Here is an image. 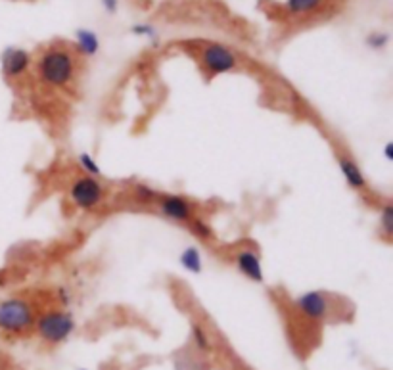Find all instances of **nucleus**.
<instances>
[{
	"label": "nucleus",
	"instance_id": "nucleus-1",
	"mask_svg": "<svg viewBox=\"0 0 393 370\" xmlns=\"http://www.w3.org/2000/svg\"><path fill=\"white\" fill-rule=\"evenodd\" d=\"M81 56L71 43H50L37 56H33V73L37 81L52 90H67L79 75Z\"/></svg>",
	"mask_w": 393,
	"mask_h": 370
},
{
	"label": "nucleus",
	"instance_id": "nucleus-2",
	"mask_svg": "<svg viewBox=\"0 0 393 370\" xmlns=\"http://www.w3.org/2000/svg\"><path fill=\"white\" fill-rule=\"evenodd\" d=\"M37 305L29 297L8 296L0 299V334L8 338L29 336L37 320Z\"/></svg>",
	"mask_w": 393,
	"mask_h": 370
},
{
	"label": "nucleus",
	"instance_id": "nucleus-3",
	"mask_svg": "<svg viewBox=\"0 0 393 370\" xmlns=\"http://www.w3.org/2000/svg\"><path fill=\"white\" fill-rule=\"evenodd\" d=\"M75 330H77L75 315L62 307H46L45 311L38 313L35 328H33L38 340L50 348L66 343L73 336Z\"/></svg>",
	"mask_w": 393,
	"mask_h": 370
},
{
	"label": "nucleus",
	"instance_id": "nucleus-4",
	"mask_svg": "<svg viewBox=\"0 0 393 370\" xmlns=\"http://www.w3.org/2000/svg\"><path fill=\"white\" fill-rule=\"evenodd\" d=\"M106 198H108V190H106L104 183L100 178L83 175V173L79 177H75L67 188L69 204L83 213H92L98 208H102Z\"/></svg>",
	"mask_w": 393,
	"mask_h": 370
},
{
	"label": "nucleus",
	"instance_id": "nucleus-5",
	"mask_svg": "<svg viewBox=\"0 0 393 370\" xmlns=\"http://www.w3.org/2000/svg\"><path fill=\"white\" fill-rule=\"evenodd\" d=\"M198 62H200L201 71L208 75L209 79L219 77V75L234 73L240 69L238 54L230 46L221 45V43H206L200 48Z\"/></svg>",
	"mask_w": 393,
	"mask_h": 370
},
{
	"label": "nucleus",
	"instance_id": "nucleus-6",
	"mask_svg": "<svg viewBox=\"0 0 393 370\" xmlns=\"http://www.w3.org/2000/svg\"><path fill=\"white\" fill-rule=\"evenodd\" d=\"M292 307L309 322H324L332 313V299L322 290H309L292 297Z\"/></svg>",
	"mask_w": 393,
	"mask_h": 370
},
{
	"label": "nucleus",
	"instance_id": "nucleus-7",
	"mask_svg": "<svg viewBox=\"0 0 393 370\" xmlns=\"http://www.w3.org/2000/svg\"><path fill=\"white\" fill-rule=\"evenodd\" d=\"M154 209L157 211V215L164 217L165 221L183 225V227H188V222L198 215L196 204L192 200H188L183 194L162 192V196L154 204Z\"/></svg>",
	"mask_w": 393,
	"mask_h": 370
},
{
	"label": "nucleus",
	"instance_id": "nucleus-8",
	"mask_svg": "<svg viewBox=\"0 0 393 370\" xmlns=\"http://www.w3.org/2000/svg\"><path fill=\"white\" fill-rule=\"evenodd\" d=\"M230 261L238 273L244 278L255 284L265 282V269H263V259L261 253L253 246H240L234 252L230 253Z\"/></svg>",
	"mask_w": 393,
	"mask_h": 370
},
{
	"label": "nucleus",
	"instance_id": "nucleus-9",
	"mask_svg": "<svg viewBox=\"0 0 393 370\" xmlns=\"http://www.w3.org/2000/svg\"><path fill=\"white\" fill-rule=\"evenodd\" d=\"M33 67V54L20 46H8L0 54V71L6 81L14 83L23 79Z\"/></svg>",
	"mask_w": 393,
	"mask_h": 370
},
{
	"label": "nucleus",
	"instance_id": "nucleus-10",
	"mask_svg": "<svg viewBox=\"0 0 393 370\" xmlns=\"http://www.w3.org/2000/svg\"><path fill=\"white\" fill-rule=\"evenodd\" d=\"M336 159H338V169H340L341 177L345 180V185L353 190V192L366 196L371 190L369 178L361 169V165L355 157L348 154V152H336Z\"/></svg>",
	"mask_w": 393,
	"mask_h": 370
},
{
	"label": "nucleus",
	"instance_id": "nucleus-11",
	"mask_svg": "<svg viewBox=\"0 0 393 370\" xmlns=\"http://www.w3.org/2000/svg\"><path fill=\"white\" fill-rule=\"evenodd\" d=\"M334 4V0H284L282 14L292 22H305L317 15L327 14L328 8Z\"/></svg>",
	"mask_w": 393,
	"mask_h": 370
},
{
	"label": "nucleus",
	"instance_id": "nucleus-12",
	"mask_svg": "<svg viewBox=\"0 0 393 370\" xmlns=\"http://www.w3.org/2000/svg\"><path fill=\"white\" fill-rule=\"evenodd\" d=\"M180 266L186 273L201 274L203 273V253L198 246H186L185 250L178 255Z\"/></svg>",
	"mask_w": 393,
	"mask_h": 370
},
{
	"label": "nucleus",
	"instance_id": "nucleus-13",
	"mask_svg": "<svg viewBox=\"0 0 393 370\" xmlns=\"http://www.w3.org/2000/svg\"><path fill=\"white\" fill-rule=\"evenodd\" d=\"M71 46L75 48V52L81 56V59L92 58L98 52V38L90 31H79L75 41L71 43Z\"/></svg>",
	"mask_w": 393,
	"mask_h": 370
},
{
	"label": "nucleus",
	"instance_id": "nucleus-14",
	"mask_svg": "<svg viewBox=\"0 0 393 370\" xmlns=\"http://www.w3.org/2000/svg\"><path fill=\"white\" fill-rule=\"evenodd\" d=\"M378 234L387 244L393 240V204L390 200L378 209Z\"/></svg>",
	"mask_w": 393,
	"mask_h": 370
},
{
	"label": "nucleus",
	"instance_id": "nucleus-15",
	"mask_svg": "<svg viewBox=\"0 0 393 370\" xmlns=\"http://www.w3.org/2000/svg\"><path fill=\"white\" fill-rule=\"evenodd\" d=\"M190 338H192V343L196 351H200V353H213L215 351V346H213V340H211V336L209 332L200 325V322H192L190 326Z\"/></svg>",
	"mask_w": 393,
	"mask_h": 370
},
{
	"label": "nucleus",
	"instance_id": "nucleus-16",
	"mask_svg": "<svg viewBox=\"0 0 393 370\" xmlns=\"http://www.w3.org/2000/svg\"><path fill=\"white\" fill-rule=\"evenodd\" d=\"M162 196L159 190H156L154 186L146 185V183H136L133 186V198L141 204H148V206H154L156 200Z\"/></svg>",
	"mask_w": 393,
	"mask_h": 370
},
{
	"label": "nucleus",
	"instance_id": "nucleus-17",
	"mask_svg": "<svg viewBox=\"0 0 393 370\" xmlns=\"http://www.w3.org/2000/svg\"><path fill=\"white\" fill-rule=\"evenodd\" d=\"M77 165L81 169L83 175H90V177H102V167L98 165V162L94 159V156H90L89 152H81L77 156Z\"/></svg>",
	"mask_w": 393,
	"mask_h": 370
},
{
	"label": "nucleus",
	"instance_id": "nucleus-18",
	"mask_svg": "<svg viewBox=\"0 0 393 370\" xmlns=\"http://www.w3.org/2000/svg\"><path fill=\"white\" fill-rule=\"evenodd\" d=\"M186 229L190 230L196 238H200V240H213V229H211V225H209L203 217H200V215H196L192 221L188 222Z\"/></svg>",
	"mask_w": 393,
	"mask_h": 370
},
{
	"label": "nucleus",
	"instance_id": "nucleus-19",
	"mask_svg": "<svg viewBox=\"0 0 393 370\" xmlns=\"http://www.w3.org/2000/svg\"><path fill=\"white\" fill-rule=\"evenodd\" d=\"M54 297L58 301V307H62V309H67L69 305L73 304V292L67 288V286H58V288L54 290Z\"/></svg>",
	"mask_w": 393,
	"mask_h": 370
},
{
	"label": "nucleus",
	"instance_id": "nucleus-20",
	"mask_svg": "<svg viewBox=\"0 0 393 370\" xmlns=\"http://www.w3.org/2000/svg\"><path fill=\"white\" fill-rule=\"evenodd\" d=\"M369 43H371L372 48H382V46L387 45V37L386 35H374V37L369 38Z\"/></svg>",
	"mask_w": 393,
	"mask_h": 370
},
{
	"label": "nucleus",
	"instance_id": "nucleus-21",
	"mask_svg": "<svg viewBox=\"0 0 393 370\" xmlns=\"http://www.w3.org/2000/svg\"><path fill=\"white\" fill-rule=\"evenodd\" d=\"M384 159H386L387 163H392L393 162V142L390 141V142H386V146H384Z\"/></svg>",
	"mask_w": 393,
	"mask_h": 370
},
{
	"label": "nucleus",
	"instance_id": "nucleus-22",
	"mask_svg": "<svg viewBox=\"0 0 393 370\" xmlns=\"http://www.w3.org/2000/svg\"><path fill=\"white\" fill-rule=\"evenodd\" d=\"M79 370H89V369H79Z\"/></svg>",
	"mask_w": 393,
	"mask_h": 370
}]
</instances>
